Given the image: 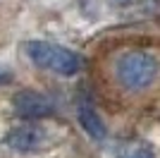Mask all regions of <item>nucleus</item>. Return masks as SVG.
Instances as JSON below:
<instances>
[{
	"instance_id": "nucleus-5",
	"label": "nucleus",
	"mask_w": 160,
	"mask_h": 158,
	"mask_svg": "<svg viewBox=\"0 0 160 158\" xmlns=\"http://www.w3.org/2000/svg\"><path fill=\"white\" fill-rule=\"evenodd\" d=\"M77 118H79V125L84 127V132H86L91 139H96V141H103V139L108 137V127H105V122H103V118L96 113V108H93L91 103L81 101L79 108H77Z\"/></svg>"
},
{
	"instance_id": "nucleus-4",
	"label": "nucleus",
	"mask_w": 160,
	"mask_h": 158,
	"mask_svg": "<svg viewBox=\"0 0 160 158\" xmlns=\"http://www.w3.org/2000/svg\"><path fill=\"white\" fill-rule=\"evenodd\" d=\"M5 144L10 149H14V151H22V153L38 151L46 144V132L41 127H33V125H19V127H12L5 134Z\"/></svg>"
},
{
	"instance_id": "nucleus-2",
	"label": "nucleus",
	"mask_w": 160,
	"mask_h": 158,
	"mask_svg": "<svg viewBox=\"0 0 160 158\" xmlns=\"http://www.w3.org/2000/svg\"><path fill=\"white\" fill-rule=\"evenodd\" d=\"M24 50H27L29 60L33 65L41 67V70H48V72L72 77L81 70V58L77 53L65 46L50 43V41H27Z\"/></svg>"
},
{
	"instance_id": "nucleus-6",
	"label": "nucleus",
	"mask_w": 160,
	"mask_h": 158,
	"mask_svg": "<svg viewBox=\"0 0 160 158\" xmlns=\"http://www.w3.org/2000/svg\"><path fill=\"white\" fill-rule=\"evenodd\" d=\"M10 82H12V72H10L7 67L0 65V86H2V84H10Z\"/></svg>"
},
{
	"instance_id": "nucleus-1",
	"label": "nucleus",
	"mask_w": 160,
	"mask_h": 158,
	"mask_svg": "<svg viewBox=\"0 0 160 158\" xmlns=\"http://www.w3.org/2000/svg\"><path fill=\"white\" fill-rule=\"evenodd\" d=\"M160 74V62L153 53L146 50H127L115 62V77L127 91H143L155 84Z\"/></svg>"
},
{
	"instance_id": "nucleus-3",
	"label": "nucleus",
	"mask_w": 160,
	"mask_h": 158,
	"mask_svg": "<svg viewBox=\"0 0 160 158\" xmlns=\"http://www.w3.org/2000/svg\"><path fill=\"white\" fill-rule=\"evenodd\" d=\"M12 105L19 118L27 120H38V118H50L55 113V103L48 96L38 91H19L12 96Z\"/></svg>"
},
{
	"instance_id": "nucleus-7",
	"label": "nucleus",
	"mask_w": 160,
	"mask_h": 158,
	"mask_svg": "<svg viewBox=\"0 0 160 158\" xmlns=\"http://www.w3.org/2000/svg\"><path fill=\"white\" fill-rule=\"evenodd\" d=\"M132 158H155V156H153V151H151V149H146V146H141V149H139L136 153H134Z\"/></svg>"
}]
</instances>
